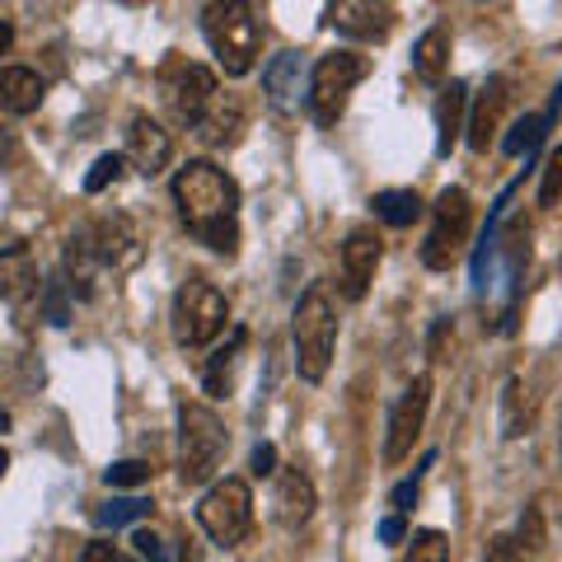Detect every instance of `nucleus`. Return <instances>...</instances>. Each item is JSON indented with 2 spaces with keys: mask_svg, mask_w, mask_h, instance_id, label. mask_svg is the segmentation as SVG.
I'll use <instances>...</instances> for the list:
<instances>
[{
  "mask_svg": "<svg viewBox=\"0 0 562 562\" xmlns=\"http://www.w3.org/2000/svg\"><path fill=\"white\" fill-rule=\"evenodd\" d=\"M173 202H179V216L198 235V244L225 258L239 254V188L225 169H216L211 160H188L173 173Z\"/></svg>",
  "mask_w": 562,
  "mask_h": 562,
  "instance_id": "1",
  "label": "nucleus"
},
{
  "mask_svg": "<svg viewBox=\"0 0 562 562\" xmlns=\"http://www.w3.org/2000/svg\"><path fill=\"white\" fill-rule=\"evenodd\" d=\"M291 342H295V371L305 384H319L328 375L333 347H338V310H333V295L324 286H310L295 305L291 319Z\"/></svg>",
  "mask_w": 562,
  "mask_h": 562,
  "instance_id": "2",
  "label": "nucleus"
},
{
  "mask_svg": "<svg viewBox=\"0 0 562 562\" xmlns=\"http://www.w3.org/2000/svg\"><path fill=\"white\" fill-rule=\"evenodd\" d=\"M202 33L225 76H249L262 57V24L254 5H239V0H225V5H206L202 10Z\"/></svg>",
  "mask_w": 562,
  "mask_h": 562,
  "instance_id": "3",
  "label": "nucleus"
},
{
  "mask_svg": "<svg viewBox=\"0 0 562 562\" xmlns=\"http://www.w3.org/2000/svg\"><path fill=\"white\" fill-rule=\"evenodd\" d=\"M225 450H231V436H225V422L216 417V408L183 403L179 408V479L188 487L206 483L221 469Z\"/></svg>",
  "mask_w": 562,
  "mask_h": 562,
  "instance_id": "4",
  "label": "nucleus"
},
{
  "mask_svg": "<svg viewBox=\"0 0 562 562\" xmlns=\"http://www.w3.org/2000/svg\"><path fill=\"white\" fill-rule=\"evenodd\" d=\"M366 70H371V61H366L361 52H328V57L314 61L310 85H305V103L319 127H338V117L347 113V99L366 80Z\"/></svg>",
  "mask_w": 562,
  "mask_h": 562,
  "instance_id": "5",
  "label": "nucleus"
},
{
  "mask_svg": "<svg viewBox=\"0 0 562 562\" xmlns=\"http://www.w3.org/2000/svg\"><path fill=\"white\" fill-rule=\"evenodd\" d=\"M225 324H231V305H225V295L211 286L206 277H188L179 295H173V338L183 347H206L216 342Z\"/></svg>",
  "mask_w": 562,
  "mask_h": 562,
  "instance_id": "6",
  "label": "nucleus"
},
{
  "mask_svg": "<svg viewBox=\"0 0 562 562\" xmlns=\"http://www.w3.org/2000/svg\"><path fill=\"white\" fill-rule=\"evenodd\" d=\"M469 231H473V202L464 188H446L441 198L431 206V231H427V244H422V262L431 272H446L454 258L464 254L469 244Z\"/></svg>",
  "mask_w": 562,
  "mask_h": 562,
  "instance_id": "7",
  "label": "nucleus"
},
{
  "mask_svg": "<svg viewBox=\"0 0 562 562\" xmlns=\"http://www.w3.org/2000/svg\"><path fill=\"white\" fill-rule=\"evenodd\" d=\"M198 525L202 530L225 543V549H235V543L249 535V525H254V492L244 479H221V483H211L206 487V497L198 506Z\"/></svg>",
  "mask_w": 562,
  "mask_h": 562,
  "instance_id": "8",
  "label": "nucleus"
},
{
  "mask_svg": "<svg viewBox=\"0 0 562 562\" xmlns=\"http://www.w3.org/2000/svg\"><path fill=\"white\" fill-rule=\"evenodd\" d=\"M427 408H431V380L417 375L408 390L398 394L394 413H390V436H384V464H403L417 446L422 427H427Z\"/></svg>",
  "mask_w": 562,
  "mask_h": 562,
  "instance_id": "9",
  "label": "nucleus"
},
{
  "mask_svg": "<svg viewBox=\"0 0 562 562\" xmlns=\"http://www.w3.org/2000/svg\"><path fill=\"white\" fill-rule=\"evenodd\" d=\"M160 85H165L169 113L179 122H188V127H198V117L206 113V103L216 99V76H211L206 66H198V61H169Z\"/></svg>",
  "mask_w": 562,
  "mask_h": 562,
  "instance_id": "10",
  "label": "nucleus"
},
{
  "mask_svg": "<svg viewBox=\"0 0 562 562\" xmlns=\"http://www.w3.org/2000/svg\"><path fill=\"white\" fill-rule=\"evenodd\" d=\"M380 254H384V239L375 225H357L342 244V295L347 301H361L371 291V277L380 268Z\"/></svg>",
  "mask_w": 562,
  "mask_h": 562,
  "instance_id": "11",
  "label": "nucleus"
},
{
  "mask_svg": "<svg viewBox=\"0 0 562 562\" xmlns=\"http://www.w3.org/2000/svg\"><path fill=\"white\" fill-rule=\"evenodd\" d=\"M90 239H94V254H99V268H113V272H127L140 262V235L132 216H99L90 225Z\"/></svg>",
  "mask_w": 562,
  "mask_h": 562,
  "instance_id": "12",
  "label": "nucleus"
},
{
  "mask_svg": "<svg viewBox=\"0 0 562 562\" xmlns=\"http://www.w3.org/2000/svg\"><path fill=\"white\" fill-rule=\"evenodd\" d=\"M394 20L398 14L390 5H371V0H338V5H328V24L361 43H384L394 33Z\"/></svg>",
  "mask_w": 562,
  "mask_h": 562,
  "instance_id": "13",
  "label": "nucleus"
},
{
  "mask_svg": "<svg viewBox=\"0 0 562 562\" xmlns=\"http://www.w3.org/2000/svg\"><path fill=\"white\" fill-rule=\"evenodd\" d=\"M506 109H512V76H492L483 85V94L473 99V109H469V127L464 132H469V146L473 150H487L492 140H497Z\"/></svg>",
  "mask_w": 562,
  "mask_h": 562,
  "instance_id": "14",
  "label": "nucleus"
},
{
  "mask_svg": "<svg viewBox=\"0 0 562 562\" xmlns=\"http://www.w3.org/2000/svg\"><path fill=\"white\" fill-rule=\"evenodd\" d=\"M127 160L146 173V179H155V173L173 160V140L150 113H132V122H127Z\"/></svg>",
  "mask_w": 562,
  "mask_h": 562,
  "instance_id": "15",
  "label": "nucleus"
},
{
  "mask_svg": "<svg viewBox=\"0 0 562 562\" xmlns=\"http://www.w3.org/2000/svg\"><path fill=\"white\" fill-rule=\"evenodd\" d=\"M262 90H268V103L277 113H295V109H301V90H305L301 52H281V57H272L268 70H262Z\"/></svg>",
  "mask_w": 562,
  "mask_h": 562,
  "instance_id": "16",
  "label": "nucleus"
},
{
  "mask_svg": "<svg viewBox=\"0 0 562 562\" xmlns=\"http://www.w3.org/2000/svg\"><path fill=\"white\" fill-rule=\"evenodd\" d=\"M314 506H319V497H314V483L305 469H281L277 473V520L286 525V530H301V525L314 516Z\"/></svg>",
  "mask_w": 562,
  "mask_h": 562,
  "instance_id": "17",
  "label": "nucleus"
},
{
  "mask_svg": "<svg viewBox=\"0 0 562 562\" xmlns=\"http://www.w3.org/2000/svg\"><path fill=\"white\" fill-rule=\"evenodd\" d=\"M192 132H198L206 146H235L239 132H244V99L216 90V99L206 103V113L198 117V127Z\"/></svg>",
  "mask_w": 562,
  "mask_h": 562,
  "instance_id": "18",
  "label": "nucleus"
},
{
  "mask_svg": "<svg viewBox=\"0 0 562 562\" xmlns=\"http://www.w3.org/2000/svg\"><path fill=\"white\" fill-rule=\"evenodd\" d=\"M43 94H47V85H43L38 70H29V66H0V103H5L14 117H24V113L38 109Z\"/></svg>",
  "mask_w": 562,
  "mask_h": 562,
  "instance_id": "19",
  "label": "nucleus"
},
{
  "mask_svg": "<svg viewBox=\"0 0 562 562\" xmlns=\"http://www.w3.org/2000/svg\"><path fill=\"white\" fill-rule=\"evenodd\" d=\"M464 113H469V85L450 80L441 90V99H436V150H441V155H450V146L460 140Z\"/></svg>",
  "mask_w": 562,
  "mask_h": 562,
  "instance_id": "20",
  "label": "nucleus"
},
{
  "mask_svg": "<svg viewBox=\"0 0 562 562\" xmlns=\"http://www.w3.org/2000/svg\"><path fill=\"white\" fill-rule=\"evenodd\" d=\"M94 277H99V254H94V239H90V225L70 235L66 244V286L80 295H94Z\"/></svg>",
  "mask_w": 562,
  "mask_h": 562,
  "instance_id": "21",
  "label": "nucleus"
},
{
  "mask_svg": "<svg viewBox=\"0 0 562 562\" xmlns=\"http://www.w3.org/2000/svg\"><path fill=\"white\" fill-rule=\"evenodd\" d=\"M413 70L422 80H441L446 70H450V33H446V24H436V29H427L417 38V47H413Z\"/></svg>",
  "mask_w": 562,
  "mask_h": 562,
  "instance_id": "22",
  "label": "nucleus"
},
{
  "mask_svg": "<svg viewBox=\"0 0 562 562\" xmlns=\"http://www.w3.org/2000/svg\"><path fill=\"white\" fill-rule=\"evenodd\" d=\"M371 206H375V221H384L390 231H408V225L422 216V198L413 188H384L371 198Z\"/></svg>",
  "mask_w": 562,
  "mask_h": 562,
  "instance_id": "23",
  "label": "nucleus"
},
{
  "mask_svg": "<svg viewBox=\"0 0 562 562\" xmlns=\"http://www.w3.org/2000/svg\"><path fill=\"white\" fill-rule=\"evenodd\" d=\"M33 281H38V272H33L29 249H5L0 254V295H5V301H20Z\"/></svg>",
  "mask_w": 562,
  "mask_h": 562,
  "instance_id": "24",
  "label": "nucleus"
},
{
  "mask_svg": "<svg viewBox=\"0 0 562 562\" xmlns=\"http://www.w3.org/2000/svg\"><path fill=\"white\" fill-rule=\"evenodd\" d=\"M506 436H525L530 431V422H535V394H530V384H525L520 375L506 384Z\"/></svg>",
  "mask_w": 562,
  "mask_h": 562,
  "instance_id": "25",
  "label": "nucleus"
},
{
  "mask_svg": "<svg viewBox=\"0 0 562 562\" xmlns=\"http://www.w3.org/2000/svg\"><path fill=\"white\" fill-rule=\"evenodd\" d=\"M239 347H244V328H235L231 347H221L216 357H211V366H206V394H216V398L231 394V366L239 361Z\"/></svg>",
  "mask_w": 562,
  "mask_h": 562,
  "instance_id": "26",
  "label": "nucleus"
},
{
  "mask_svg": "<svg viewBox=\"0 0 562 562\" xmlns=\"http://www.w3.org/2000/svg\"><path fill=\"white\" fill-rule=\"evenodd\" d=\"M150 516V502L146 497H113V502H103L94 520L103 525V530H122V525H136V520H146Z\"/></svg>",
  "mask_w": 562,
  "mask_h": 562,
  "instance_id": "27",
  "label": "nucleus"
},
{
  "mask_svg": "<svg viewBox=\"0 0 562 562\" xmlns=\"http://www.w3.org/2000/svg\"><path fill=\"white\" fill-rule=\"evenodd\" d=\"M543 127H549V117H543V113H525V117H516V127L506 132V140H502V150L512 155V160H516V155H530L539 140H543Z\"/></svg>",
  "mask_w": 562,
  "mask_h": 562,
  "instance_id": "28",
  "label": "nucleus"
},
{
  "mask_svg": "<svg viewBox=\"0 0 562 562\" xmlns=\"http://www.w3.org/2000/svg\"><path fill=\"white\" fill-rule=\"evenodd\" d=\"M408 543V562H450V543L441 530H417Z\"/></svg>",
  "mask_w": 562,
  "mask_h": 562,
  "instance_id": "29",
  "label": "nucleus"
},
{
  "mask_svg": "<svg viewBox=\"0 0 562 562\" xmlns=\"http://www.w3.org/2000/svg\"><path fill=\"white\" fill-rule=\"evenodd\" d=\"M150 464L146 460H117V464H109L103 469V483L109 487H140V483H150Z\"/></svg>",
  "mask_w": 562,
  "mask_h": 562,
  "instance_id": "30",
  "label": "nucleus"
},
{
  "mask_svg": "<svg viewBox=\"0 0 562 562\" xmlns=\"http://www.w3.org/2000/svg\"><path fill=\"white\" fill-rule=\"evenodd\" d=\"M66 281L61 277H52L47 286H43V314H47V324H57V328H66L70 324V301H66Z\"/></svg>",
  "mask_w": 562,
  "mask_h": 562,
  "instance_id": "31",
  "label": "nucleus"
},
{
  "mask_svg": "<svg viewBox=\"0 0 562 562\" xmlns=\"http://www.w3.org/2000/svg\"><path fill=\"white\" fill-rule=\"evenodd\" d=\"M117 179H122V155H113V150H109V155H99L90 173H85V192L94 198V192H103V188L117 183Z\"/></svg>",
  "mask_w": 562,
  "mask_h": 562,
  "instance_id": "32",
  "label": "nucleus"
},
{
  "mask_svg": "<svg viewBox=\"0 0 562 562\" xmlns=\"http://www.w3.org/2000/svg\"><path fill=\"white\" fill-rule=\"evenodd\" d=\"M516 543H520V553H539L543 549V512H539V506H525Z\"/></svg>",
  "mask_w": 562,
  "mask_h": 562,
  "instance_id": "33",
  "label": "nucleus"
},
{
  "mask_svg": "<svg viewBox=\"0 0 562 562\" xmlns=\"http://www.w3.org/2000/svg\"><path fill=\"white\" fill-rule=\"evenodd\" d=\"M132 549H136L140 558H146V562H169V558H173L169 543H165L160 535H155V530H146V525H136V530H132Z\"/></svg>",
  "mask_w": 562,
  "mask_h": 562,
  "instance_id": "34",
  "label": "nucleus"
},
{
  "mask_svg": "<svg viewBox=\"0 0 562 562\" xmlns=\"http://www.w3.org/2000/svg\"><path fill=\"white\" fill-rule=\"evenodd\" d=\"M562 198V146L549 155V165H543V179H539V206H553Z\"/></svg>",
  "mask_w": 562,
  "mask_h": 562,
  "instance_id": "35",
  "label": "nucleus"
},
{
  "mask_svg": "<svg viewBox=\"0 0 562 562\" xmlns=\"http://www.w3.org/2000/svg\"><path fill=\"white\" fill-rule=\"evenodd\" d=\"M436 464V454H427L422 460V469H431ZM422 469L413 473V479H403L398 487H394V497H390V506H394V516H403V512H413V502H417V487H422Z\"/></svg>",
  "mask_w": 562,
  "mask_h": 562,
  "instance_id": "36",
  "label": "nucleus"
},
{
  "mask_svg": "<svg viewBox=\"0 0 562 562\" xmlns=\"http://www.w3.org/2000/svg\"><path fill=\"white\" fill-rule=\"evenodd\" d=\"M483 562H525V553L512 535H492L487 549H483Z\"/></svg>",
  "mask_w": 562,
  "mask_h": 562,
  "instance_id": "37",
  "label": "nucleus"
},
{
  "mask_svg": "<svg viewBox=\"0 0 562 562\" xmlns=\"http://www.w3.org/2000/svg\"><path fill=\"white\" fill-rule=\"evenodd\" d=\"M450 347H454V333H450V319H441V324L431 328V342H427L431 361H446V357H450Z\"/></svg>",
  "mask_w": 562,
  "mask_h": 562,
  "instance_id": "38",
  "label": "nucleus"
},
{
  "mask_svg": "<svg viewBox=\"0 0 562 562\" xmlns=\"http://www.w3.org/2000/svg\"><path fill=\"white\" fill-rule=\"evenodd\" d=\"M403 539H408V525H403V516H384L380 520V543H390V549H394V543H403Z\"/></svg>",
  "mask_w": 562,
  "mask_h": 562,
  "instance_id": "39",
  "label": "nucleus"
},
{
  "mask_svg": "<svg viewBox=\"0 0 562 562\" xmlns=\"http://www.w3.org/2000/svg\"><path fill=\"white\" fill-rule=\"evenodd\" d=\"M254 473H258V479L277 473V450H272V446H258V450H254Z\"/></svg>",
  "mask_w": 562,
  "mask_h": 562,
  "instance_id": "40",
  "label": "nucleus"
},
{
  "mask_svg": "<svg viewBox=\"0 0 562 562\" xmlns=\"http://www.w3.org/2000/svg\"><path fill=\"white\" fill-rule=\"evenodd\" d=\"M80 562H117V553H113V543H90L80 553Z\"/></svg>",
  "mask_w": 562,
  "mask_h": 562,
  "instance_id": "41",
  "label": "nucleus"
},
{
  "mask_svg": "<svg viewBox=\"0 0 562 562\" xmlns=\"http://www.w3.org/2000/svg\"><path fill=\"white\" fill-rule=\"evenodd\" d=\"M14 47V29H10V20H0V57Z\"/></svg>",
  "mask_w": 562,
  "mask_h": 562,
  "instance_id": "42",
  "label": "nucleus"
},
{
  "mask_svg": "<svg viewBox=\"0 0 562 562\" xmlns=\"http://www.w3.org/2000/svg\"><path fill=\"white\" fill-rule=\"evenodd\" d=\"M5 469H10V454H5V446H0V479H5Z\"/></svg>",
  "mask_w": 562,
  "mask_h": 562,
  "instance_id": "43",
  "label": "nucleus"
},
{
  "mask_svg": "<svg viewBox=\"0 0 562 562\" xmlns=\"http://www.w3.org/2000/svg\"><path fill=\"white\" fill-rule=\"evenodd\" d=\"M558 450H562V436H558Z\"/></svg>",
  "mask_w": 562,
  "mask_h": 562,
  "instance_id": "44",
  "label": "nucleus"
},
{
  "mask_svg": "<svg viewBox=\"0 0 562 562\" xmlns=\"http://www.w3.org/2000/svg\"><path fill=\"white\" fill-rule=\"evenodd\" d=\"M117 562H127V558H117Z\"/></svg>",
  "mask_w": 562,
  "mask_h": 562,
  "instance_id": "45",
  "label": "nucleus"
}]
</instances>
